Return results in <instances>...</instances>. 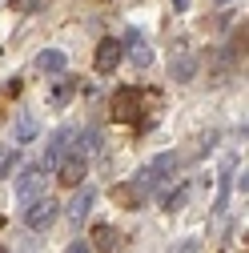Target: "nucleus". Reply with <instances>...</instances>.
Masks as SVG:
<instances>
[{"instance_id": "obj_1", "label": "nucleus", "mask_w": 249, "mask_h": 253, "mask_svg": "<svg viewBox=\"0 0 249 253\" xmlns=\"http://www.w3.org/2000/svg\"><path fill=\"white\" fill-rule=\"evenodd\" d=\"M177 177V153H157L153 161L137 173V189H141V197H153V193H161V189Z\"/></svg>"}, {"instance_id": "obj_2", "label": "nucleus", "mask_w": 249, "mask_h": 253, "mask_svg": "<svg viewBox=\"0 0 249 253\" xmlns=\"http://www.w3.org/2000/svg\"><path fill=\"white\" fill-rule=\"evenodd\" d=\"M44 185H48V177H44V169L41 165H28V169H20V177H16V205H33V201H41L44 197Z\"/></svg>"}, {"instance_id": "obj_3", "label": "nucleus", "mask_w": 249, "mask_h": 253, "mask_svg": "<svg viewBox=\"0 0 249 253\" xmlns=\"http://www.w3.org/2000/svg\"><path fill=\"white\" fill-rule=\"evenodd\" d=\"M141 113H145V92L141 88H121L113 97V121L133 125V121H141Z\"/></svg>"}, {"instance_id": "obj_4", "label": "nucleus", "mask_w": 249, "mask_h": 253, "mask_svg": "<svg viewBox=\"0 0 249 253\" xmlns=\"http://www.w3.org/2000/svg\"><path fill=\"white\" fill-rule=\"evenodd\" d=\"M56 217H60V205L52 197H41V201H33V205L24 209V225L33 229V233H48Z\"/></svg>"}, {"instance_id": "obj_5", "label": "nucleus", "mask_w": 249, "mask_h": 253, "mask_svg": "<svg viewBox=\"0 0 249 253\" xmlns=\"http://www.w3.org/2000/svg\"><path fill=\"white\" fill-rule=\"evenodd\" d=\"M121 48L129 52V60H133L137 69H149V65H153V48H149V41L137 33V28H129V33H124V44H121Z\"/></svg>"}, {"instance_id": "obj_6", "label": "nucleus", "mask_w": 249, "mask_h": 253, "mask_svg": "<svg viewBox=\"0 0 249 253\" xmlns=\"http://www.w3.org/2000/svg\"><path fill=\"white\" fill-rule=\"evenodd\" d=\"M121 56H124V48H121V41H113V37H105V41L97 44V56H92V65H97V73H113V69L121 65Z\"/></svg>"}, {"instance_id": "obj_7", "label": "nucleus", "mask_w": 249, "mask_h": 253, "mask_svg": "<svg viewBox=\"0 0 249 253\" xmlns=\"http://www.w3.org/2000/svg\"><path fill=\"white\" fill-rule=\"evenodd\" d=\"M169 73H173V81H181V84H185V81H193V77H197V56H193L189 48H177Z\"/></svg>"}, {"instance_id": "obj_8", "label": "nucleus", "mask_w": 249, "mask_h": 253, "mask_svg": "<svg viewBox=\"0 0 249 253\" xmlns=\"http://www.w3.org/2000/svg\"><path fill=\"white\" fill-rule=\"evenodd\" d=\"M69 141H73V129H56L52 141H48V149H44V165H41V169H52V165L65 161V145H69Z\"/></svg>"}, {"instance_id": "obj_9", "label": "nucleus", "mask_w": 249, "mask_h": 253, "mask_svg": "<svg viewBox=\"0 0 249 253\" xmlns=\"http://www.w3.org/2000/svg\"><path fill=\"white\" fill-rule=\"evenodd\" d=\"M88 173V165H84V157H65V161H60V169H56V181L60 185H81V177Z\"/></svg>"}, {"instance_id": "obj_10", "label": "nucleus", "mask_w": 249, "mask_h": 253, "mask_svg": "<svg viewBox=\"0 0 249 253\" xmlns=\"http://www.w3.org/2000/svg\"><path fill=\"white\" fill-rule=\"evenodd\" d=\"M37 133H41L37 113H20V117H16V125H12V141H16V149H20V145H28V141H37Z\"/></svg>"}, {"instance_id": "obj_11", "label": "nucleus", "mask_w": 249, "mask_h": 253, "mask_svg": "<svg viewBox=\"0 0 249 253\" xmlns=\"http://www.w3.org/2000/svg\"><path fill=\"white\" fill-rule=\"evenodd\" d=\"M92 201H97V193H92L88 185H84V189H77V197L69 201V221H77V225H81V221L88 217V209H92Z\"/></svg>"}, {"instance_id": "obj_12", "label": "nucleus", "mask_w": 249, "mask_h": 253, "mask_svg": "<svg viewBox=\"0 0 249 253\" xmlns=\"http://www.w3.org/2000/svg\"><path fill=\"white\" fill-rule=\"evenodd\" d=\"M113 201H117L121 209H141V205H145L141 189H137L133 181H124V185H113Z\"/></svg>"}, {"instance_id": "obj_13", "label": "nucleus", "mask_w": 249, "mask_h": 253, "mask_svg": "<svg viewBox=\"0 0 249 253\" xmlns=\"http://www.w3.org/2000/svg\"><path fill=\"white\" fill-rule=\"evenodd\" d=\"M65 65H69V56L60 52V48H44V52L37 56V69L48 73V77H60V73H65Z\"/></svg>"}, {"instance_id": "obj_14", "label": "nucleus", "mask_w": 249, "mask_h": 253, "mask_svg": "<svg viewBox=\"0 0 249 253\" xmlns=\"http://www.w3.org/2000/svg\"><path fill=\"white\" fill-rule=\"evenodd\" d=\"M121 245V233L113 229V225H97V229H92V245L88 249H97V253H113Z\"/></svg>"}, {"instance_id": "obj_15", "label": "nucleus", "mask_w": 249, "mask_h": 253, "mask_svg": "<svg viewBox=\"0 0 249 253\" xmlns=\"http://www.w3.org/2000/svg\"><path fill=\"white\" fill-rule=\"evenodd\" d=\"M97 149V129H84L81 133V145H77V157H84V153H92Z\"/></svg>"}, {"instance_id": "obj_16", "label": "nucleus", "mask_w": 249, "mask_h": 253, "mask_svg": "<svg viewBox=\"0 0 249 253\" xmlns=\"http://www.w3.org/2000/svg\"><path fill=\"white\" fill-rule=\"evenodd\" d=\"M69 97H73V81H60V84L52 88V105H65Z\"/></svg>"}, {"instance_id": "obj_17", "label": "nucleus", "mask_w": 249, "mask_h": 253, "mask_svg": "<svg viewBox=\"0 0 249 253\" xmlns=\"http://www.w3.org/2000/svg\"><path fill=\"white\" fill-rule=\"evenodd\" d=\"M185 201H189V193H185V189H177V193H169V197H165V209H169V213H177Z\"/></svg>"}, {"instance_id": "obj_18", "label": "nucleus", "mask_w": 249, "mask_h": 253, "mask_svg": "<svg viewBox=\"0 0 249 253\" xmlns=\"http://www.w3.org/2000/svg\"><path fill=\"white\" fill-rule=\"evenodd\" d=\"M65 253H92V249H88V241H73Z\"/></svg>"}, {"instance_id": "obj_19", "label": "nucleus", "mask_w": 249, "mask_h": 253, "mask_svg": "<svg viewBox=\"0 0 249 253\" xmlns=\"http://www.w3.org/2000/svg\"><path fill=\"white\" fill-rule=\"evenodd\" d=\"M197 249H201V245H197V241H185V245H177V249H173V253H197Z\"/></svg>"}, {"instance_id": "obj_20", "label": "nucleus", "mask_w": 249, "mask_h": 253, "mask_svg": "<svg viewBox=\"0 0 249 253\" xmlns=\"http://www.w3.org/2000/svg\"><path fill=\"white\" fill-rule=\"evenodd\" d=\"M12 8H33V0H12Z\"/></svg>"}, {"instance_id": "obj_21", "label": "nucleus", "mask_w": 249, "mask_h": 253, "mask_svg": "<svg viewBox=\"0 0 249 253\" xmlns=\"http://www.w3.org/2000/svg\"><path fill=\"white\" fill-rule=\"evenodd\" d=\"M173 4H177V12H181V8H185V4H189V0H173Z\"/></svg>"}, {"instance_id": "obj_22", "label": "nucleus", "mask_w": 249, "mask_h": 253, "mask_svg": "<svg viewBox=\"0 0 249 253\" xmlns=\"http://www.w3.org/2000/svg\"><path fill=\"white\" fill-rule=\"evenodd\" d=\"M0 229H4V217H0Z\"/></svg>"}, {"instance_id": "obj_23", "label": "nucleus", "mask_w": 249, "mask_h": 253, "mask_svg": "<svg viewBox=\"0 0 249 253\" xmlns=\"http://www.w3.org/2000/svg\"><path fill=\"white\" fill-rule=\"evenodd\" d=\"M221 4H229V0H221Z\"/></svg>"}, {"instance_id": "obj_24", "label": "nucleus", "mask_w": 249, "mask_h": 253, "mask_svg": "<svg viewBox=\"0 0 249 253\" xmlns=\"http://www.w3.org/2000/svg\"><path fill=\"white\" fill-rule=\"evenodd\" d=\"M0 253H4V249H0Z\"/></svg>"}]
</instances>
